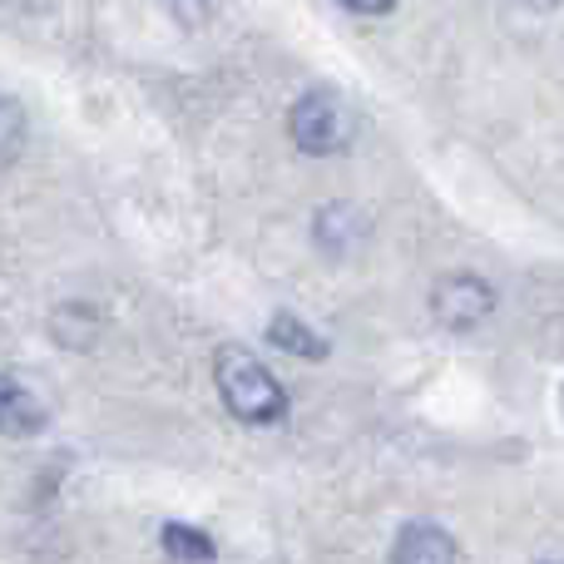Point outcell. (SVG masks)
<instances>
[{
	"label": "cell",
	"instance_id": "obj_1",
	"mask_svg": "<svg viewBox=\"0 0 564 564\" xmlns=\"http://www.w3.org/2000/svg\"><path fill=\"white\" fill-rule=\"evenodd\" d=\"M214 381H218V397H224V406L234 411L238 421L268 426V421L288 416V391L278 387V377L248 347H218Z\"/></svg>",
	"mask_w": 564,
	"mask_h": 564
},
{
	"label": "cell",
	"instance_id": "obj_2",
	"mask_svg": "<svg viewBox=\"0 0 564 564\" xmlns=\"http://www.w3.org/2000/svg\"><path fill=\"white\" fill-rule=\"evenodd\" d=\"M292 144L302 154H341L357 134V115L341 95H327V89H312L292 105Z\"/></svg>",
	"mask_w": 564,
	"mask_h": 564
},
{
	"label": "cell",
	"instance_id": "obj_3",
	"mask_svg": "<svg viewBox=\"0 0 564 564\" xmlns=\"http://www.w3.org/2000/svg\"><path fill=\"white\" fill-rule=\"evenodd\" d=\"M490 307H496V292H490V282L470 278V273H451L436 282V292H431V312H436V322L446 332H476L480 322L490 317Z\"/></svg>",
	"mask_w": 564,
	"mask_h": 564
},
{
	"label": "cell",
	"instance_id": "obj_4",
	"mask_svg": "<svg viewBox=\"0 0 564 564\" xmlns=\"http://www.w3.org/2000/svg\"><path fill=\"white\" fill-rule=\"evenodd\" d=\"M391 564H456V540L441 525H431V520H416V525H406L397 535Z\"/></svg>",
	"mask_w": 564,
	"mask_h": 564
},
{
	"label": "cell",
	"instance_id": "obj_5",
	"mask_svg": "<svg viewBox=\"0 0 564 564\" xmlns=\"http://www.w3.org/2000/svg\"><path fill=\"white\" fill-rule=\"evenodd\" d=\"M45 431V406L30 397L25 381L0 377V436H35Z\"/></svg>",
	"mask_w": 564,
	"mask_h": 564
},
{
	"label": "cell",
	"instance_id": "obj_6",
	"mask_svg": "<svg viewBox=\"0 0 564 564\" xmlns=\"http://www.w3.org/2000/svg\"><path fill=\"white\" fill-rule=\"evenodd\" d=\"M361 228H367V224H361L357 208H347V204L322 208V214H317V243L327 248V253H347L351 238H357Z\"/></svg>",
	"mask_w": 564,
	"mask_h": 564
},
{
	"label": "cell",
	"instance_id": "obj_7",
	"mask_svg": "<svg viewBox=\"0 0 564 564\" xmlns=\"http://www.w3.org/2000/svg\"><path fill=\"white\" fill-rule=\"evenodd\" d=\"M25 134H30V119H25V109H20V99L0 95V169H10L20 159Z\"/></svg>",
	"mask_w": 564,
	"mask_h": 564
},
{
	"label": "cell",
	"instance_id": "obj_8",
	"mask_svg": "<svg viewBox=\"0 0 564 564\" xmlns=\"http://www.w3.org/2000/svg\"><path fill=\"white\" fill-rule=\"evenodd\" d=\"M268 337H273L282 351H297V357H307V361L327 357V341H322L312 327H302L297 317H273V327H268Z\"/></svg>",
	"mask_w": 564,
	"mask_h": 564
},
{
	"label": "cell",
	"instance_id": "obj_9",
	"mask_svg": "<svg viewBox=\"0 0 564 564\" xmlns=\"http://www.w3.org/2000/svg\"><path fill=\"white\" fill-rule=\"evenodd\" d=\"M164 550L174 560H184V564H208L218 555L214 540H208L204 530H194V525H164Z\"/></svg>",
	"mask_w": 564,
	"mask_h": 564
},
{
	"label": "cell",
	"instance_id": "obj_10",
	"mask_svg": "<svg viewBox=\"0 0 564 564\" xmlns=\"http://www.w3.org/2000/svg\"><path fill=\"white\" fill-rule=\"evenodd\" d=\"M169 10H174V15L184 20V25H198V20H204L208 10H214V0H169Z\"/></svg>",
	"mask_w": 564,
	"mask_h": 564
},
{
	"label": "cell",
	"instance_id": "obj_11",
	"mask_svg": "<svg viewBox=\"0 0 564 564\" xmlns=\"http://www.w3.org/2000/svg\"><path fill=\"white\" fill-rule=\"evenodd\" d=\"M341 6L357 10V15H387V10L397 6V0H341Z\"/></svg>",
	"mask_w": 564,
	"mask_h": 564
},
{
	"label": "cell",
	"instance_id": "obj_12",
	"mask_svg": "<svg viewBox=\"0 0 564 564\" xmlns=\"http://www.w3.org/2000/svg\"><path fill=\"white\" fill-rule=\"evenodd\" d=\"M525 6H530V10H555L560 0H525Z\"/></svg>",
	"mask_w": 564,
	"mask_h": 564
}]
</instances>
